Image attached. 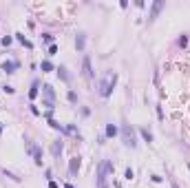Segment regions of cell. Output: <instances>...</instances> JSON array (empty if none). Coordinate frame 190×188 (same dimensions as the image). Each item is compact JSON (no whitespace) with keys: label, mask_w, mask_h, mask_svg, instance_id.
<instances>
[{"label":"cell","mask_w":190,"mask_h":188,"mask_svg":"<svg viewBox=\"0 0 190 188\" xmlns=\"http://www.w3.org/2000/svg\"><path fill=\"white\" fill-rule=\"evenodd\" d=\"M172 188H177V186H175V184H172Z\"/></svg>","instance_id":"obj_28"},{"label":"cell","mask_w":190,"mask_h":188,"mask_svg":"<svg viewBox=\"0 0 190 188\" xmlns=\"http://www.w3.org/2000/svg\"><path fill=\"white\" fill-rule=\"evenodd\" d=\"M124 177H126V179H133V177H135V173H133V168H126Z\"/></svg>","instance_id":"obj_20"},{"label":"cell","mask_w":190,"mask_h":188,"mask_svg":"<svg viewBox=\"0 0 190 188\" xmlns=\"http://www.w3.org/2000/svg\"><path fill=\"white\" fill-rule=\"evenodd\" d=\"M115 82H117V73H106L104 80L99 82V95H102V98H108V95L113 93Z\"/></svg>","instance_id":"obj_2"},{"label":"cell","mask_w":190,"mask_h":188,"mask_svg":"<svg viewBox=\"0 0 190 188\" xmlns=\"http://www.w3.org/2000/svg\"><path fill=\"white\" fill-rule=\"evenodd\" d=\"M186 42H188V38H186V36H181V38H179V44H181V47H186Z\"/></svg>","instance_id":"obj_24"},{"label":"cell","mask_w":190,"mask_h":188,"mask_svg":"<svg viewBox=\"0 0 190 188\" xmlns=\"http://www.w3.org/2000/svg\"><path fill=\"white\" fill-rule=\"evenodd\" d=\"M113 170V164L108 162V159H104L102 164H99V168H97V188H108V173Z\"/></svg>","instance_id":"obj_1"},{"label":"cell","mask_w":190,"mask_h":188,"mask_svg":"<svg viewBox=\"0 0 190 188\" xmlns=\"http://www.w3.org/2000/svg\"><path fill=\"white\" fill-rule=\"evenodd\" d=\"M42 95H44V104H47L49 113H51L53 111V102H55V93H53L51 84H44V87H42Z\"/></svg>","instance_id":"obj_4"},{"label":"cell","mask_w":190,"mask_h":188,"mask_svg":"<svg viewBox=\"0 0 190 188\" xmlns=\"http://www.w3.org/2000/svg\"><path fill=\"white\" fill-rule=\"evenodd\" d=\"M16 69H18V62H4L2 64V71H7V73H13Z\"/></svg>","instance_id":"obj_11"},{"label":"cell","mask_w":190,"mask_h":188,"mask_svg":"<svg viewBox=\"0 0 190 188\" xmlns=\"http://www.w3.org/2000/svg\"><path fill=\"white\" fill-rule=\"evenodd\" d=\"M2 44H4V47H7V44H11V38H9V36H4V38H2Z\"/></svg>","instance_id":"obj_25"},{"label":"cell","mask_w":190,"mask_h":188,"mask_svg":"<svg viewBox=\"0 0 190 188\" xmlns=\"http://www.w3.org/2000/svg\"><path fill=\"white\" fill-rule=\"evenodd\" d=\"M122 137H124V144L126 146H131V148H135L137 146V140H135V131H133L131 126H122Z\"/></svg>","instance_id":"obj_3"},{"label":"cell","mask_w":190,"mask_h":188,"mask_svg":"<svg viewBox=\"0 0 190 188\" xmlns=\"http://www.w3.org/2000/svg\"><path fill=\"white\" fill-rule=\"evenodd\" d=\"M58 75L62 78V80H69V73H66V69H64V66H60V69H58Z\"/></svg>","instance_id":"obj_19"},{"label":"cell","mask_w":190,"mask_h":188,"mask_svg":"<svg viewBox=\"0 0 190 188\" xmlns=\"http://www.w3.org/2000/svg\"><path fill=\"white\" fill-rule=\"evenodd\" d=\"M62 148H64V146H62V142H53V144H51V153H53V157H58L60 155V153H62Z\"/></svg>","instance_id":"obj_9"},{"label":"cell","mask_w":190,"mask_h":188,"mask_svg":"<svg viewBox=\"0 0 190 188\" xmlns=\"http://www.w3.org/2000/svg\"><path fill=\"white\" fill-rule=\"evenodd\" d=\"M29 148H31V153H33V157H36V164L40 166V164H42V151L38 148V146H29Z\"/></svg>","instance_id":"obj_10"},{"label":"cell","mask_w":190,"mask_h":188,"mask_svg":"<svg viewBox=\"0 0 190 188\" xmlns=\"http://www.w3.org/2000/svg\"><path fill=\"white\" fill-rule=\"evenodd\" d=\"M117 135V126L115 124H106V137H115Z\"/></svg>","instance_id":"obj_12"},{"label":"cell","mask_w":190,"mask_h":188,"mask_svg":"<svg viewBox=\"0 0 190 188\" xmlns=\"http://www.w3.org/2000/svg\"><path fill=\"white\" fill-rule=\"evenodd\" d=\"M77 170H80V157H71V162H69V173L75 175Z\"/></svg>","instance_id":"obj_7"},{"label":"cell","mask_w":190,"mask_h":188,"mask_svg":"<svg viewBox=\"0 0 190 188\" xmlns=\"http://www.w3.org/2000/svg\"><path fill=\"white\" fill-rule=\"evenodd\" d=\"M58 53V47H55V44H51V47H49V55H55Z\"/></svg>","instance_id":"obj_22"},{"label":"cell","mask_w":190,"mask_h":188,"mask_svg":"<svg viewBox=\"0 0 190 188\" xmlns=\"http://www.w3.org/2000/svg\"><path fill=\"white\" fill-rule=\"evenodd\" d=\"M84 44H86V36H84V33H77V38H75V49H77V51H84Z\"/></svg>","instance_id":"obj_8"},{"label":"cell","mask_w":190,"mask_h":188,"mask_svg":"<svg viewBox=\"0 0 190 188\" xmlns=\"http://www.w3.org/2000/svg\"><path fill=\"white\" fill-rule=\"evenodd\" d=\"M64 188H75L73 184H64Z\"/></svg>","instance_id":"obj_27"},{"label":"cell","mask_w":190,"mask_h":188,"mask_svg":"<svg viewBox=\"0 0 190 188\" xmlns=\"http://www.w3.org/2000/svg\"><path fill=\"white\" fill-rule=\"evenodd\" d=\"M66 98H69V102H73V104L77 102V95L73 93V91H69V95H66Z\"/></svg>","instance_id":"obj_21"},{"label":"cell","mask_w":190,"mask_h":188,"mask_svg":"<svg viewBox=\"0 0 190 188\" xmlns=\"http://www.w3.org/2000/svg\"><path fill=\"white\" fill-rule=\"evenodd\" d=\"M82 75H84L86 80L93 78V71H91V58L88 55H84V60H82Z\"/></svg>","instance_id":"obj_6"},{"label":"cell","mask_w":190,"mask_h":188,"mask_svg":"<svg viewBox=\"0 0 190 188\" xmlns=\"http://www.w3.org/2000/svg\"><path fill=\"white\" fill-rule=\"evenodd\" d=\"M29 98H31V100L38 98V82H33V87H31V91H29Z\"/></svg>","instance_id":"obj_16"},{"label":"cell","mask_w":190,"mask_h":188,"mask_svg":"<svg viewBox=\"0 0 190 188\" xmlns=\"http://www.w3.org/2000/svg\"><path fill=\"white\" fill-rule=\"evenodd\" d=\"M40 69H42L44 73H49V71H53V64H51V62H49V60H44L42 64H40Z\"/></svg>","instance_id":"obj_15"},{"label":"cell","mask_w":190,"mask_h":188,"mask_svg":"<svg viewBox=\"0 0 190 188\" xmlns=\"http://www.w3.org/2000/svg\"><path fill=\"white\" fill-rule=\"evenodd\" d=\"M161 9H164V0H155V2H153V7H150V16H148V22H153L155 18H157Z\"/></svg>","instance_id":"obj_5"},{"label":"cell","mask_w":190,"mask_h":188,"mask_svg":"<svg viewBox=\"0 0 190 188\" xmlns=\"http://www.w3.org/2000/svg\"><path fill=\"white\" fill-rule=\"evenodd\" d=\"M49 188H58V184H55V181L51 179V181H49Z\"/></svg>","instance_id":"obj_26"},{"label":"cell","mask_w":190,"mask_h":188,"mask_svg":"<svg viewBox=\"0 0 190 188\" xmlns=\"http://www.w3.org/2000/svg\"><path fill=\"white\" fill-rule=\"evenodd\" d=\"M0 131H2V126H0Z\"/></svg>","instance_id":"obj_29"},{"label":"cell","mask_w":190,"mask_h":188,"mask_svg":"<svg viewBox=\"0 0 190 188\" xmlns=\"http://www.w3.org/2000/svg\"><path fill=\"white\" fill-rule=\"evenodd\" d=\"M139 133H142V137L146 140L148 144H150V142H153V135H150V131H148V128H139Z\"/></svg>","instance_id":"obj_13"},{"label":"cell","mask_w":190,"mask_h":188,"mask_svg":"<svg viewBox=\"0 0 190 188\" xmlns=\"http://www.w3.org/2000/svg\"><path fill=\"white\" fill-rule=\"evenodd\" d=\"M44 42H53V36H51V33H44Z\"/></svg>","instance_id":"obj_23"},{"label":"cell","mask_w":190,"mask_h":188,"mask_svg":"<svg viewBox=\"0 0 190 188\" xmlns=\"http://www.w3.org/2000/svg\"><path fill=\"white\" fill-rule=\"evenodd\" d=\"M16 38H18V42H22V44H24V47H29V49L33 47V44H31V42H29V40H27L24 36H22V33H16Z\"/></svg>","instance_id":"obj_14"},{"label":"cell","mask_w":190,"mask_h":188,"mask_svg":"<svg viewBox=\"0 0 190 188\" xmlns=\"http://www.w3.org/2000/svg\"><path fill=\"white\" fill-rule=\"evenodd\" d=\"M49 124H51V128H55V131H64L62 124H60V122H55V119H51V117H49Z\"/></svg>","instance_id":"obj_17"},{"label":"cell","mask_w":190,"mask_h":188,"mask_svg":"<svg viewBox=\"0 0 190 188\" xmlns=\"http://www.w3.org/2000/svg\"><path fill=\"white\" fill-rule=\"evenodd\" d=\"M64 133H69V135H77V128L73 126V124H69V126H64Z\"/></svg>","instance_id":"obj_18"}]
</instances>
